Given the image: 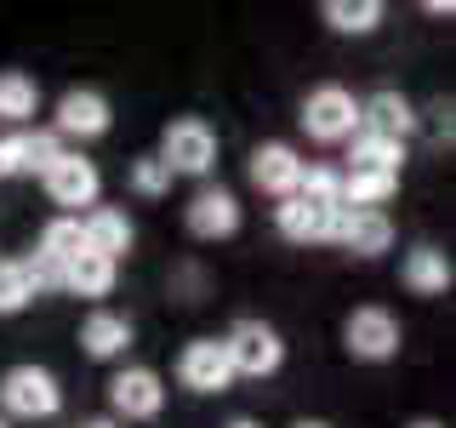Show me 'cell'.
Segmentation results:
<instances>
[{
	"label": "cell",
	"mask_w": 456,
	"mask_h": 428,
	"mask_svg": "<svg viewBox=\"0 0 456 428\" xmlns=\"http://www.w3.org/2000/svg\"><path fill=\"white\" fill-rule=\"evenodd\" d=\"M160 166L171 177H206V171L217 166V132H211L206 120H194V114L171 120L166 137H160Z\"/></svg>",
	"instance_id": "obj_1"
},
{
	"label": "cell",
	"mask_w": 456,
	"mask_h": 428,
	"mask_svg": "<svg viewBox=\"0 0 456 428\" xmlns=\"http://www.w3.org/2000/svg\"><path fill=\"white\" fill-rule=\"evenodd\" d=\"M223 354L228 366H234V377H268V371H280L285 360V342L274 325L263 320H234V332L223 337Z\"/></svg>",
	"instance_id": "obj_2"
},
{
	"label": "cell",
	"mask_w": 456,
	"mask_h": 428,
	"mask_svg": "<svg viewBox=\"0 0 456 428\" xmlns=\"http://www.w3.org/2000/svg\"><path fill=\"white\" fill-rule=\"evenodd\" d=\"M303 132L314 143H348L354 132H360V103H354L348 86H320V92H308Z\"/></svg>",
	"instance_id": "obj_3"
},
{
	"label": "cell",
	"mask_w": 456,
	"mask_h": 428,
	"mask_svg": "<svg viewBox=\"0 0 456 428\" xmlns=\"http://www.w3.org/2000/svg\"><path fill=\"white\" fill-rule=\"evenodd\" d=\"M0 406H6L12 417H57L63 389H57V377L46 366H12L6 377H0Z\"/></svg>",
	"instance_id": "obj_4"
},
{
	"label": "cell",
	"mask_w": 456,
	"mask_h": 428,
	"mask_svg": "<svg viewBox=\"0 0 456 428\" xmlns=\"http://www.w3.org/2000/svg\"><path fill=\"white\" fill-rule=\"evenodd\" d=\"M342 337H348L354 360H394L399 354V320L388 309H354L348 325H342Z\"/></svg>",
	"instance_id": "obj_5"
},
{
	"label": "cell",
	"mask_w": 456,
	"mask_h": 428,
	"mask_svg": "<svg viewBox=\"0 0 456 428\" xmlns=\"http://www.w3.org/2000/svg\"><path fill=\"white\" fill-rule=\"evenodd\" d=\"M177 377H183V389H194V394H223L228 383H234V366H228V354H223V337L189 342V349L177 354Z\"/></svg>",
	"instance_id": "obj_6"
},
{
	"label": "cell",
	"mask_w": 456,
	"mask_h": 428,
	"mask_svg": "<svg viewBox=\"0 0 456 428\" xmlns=\"http://www.w3.org/2000/svg\"><path fill=\"white\" fill-rule=\"evenodd\" d=\"M251 183H256L263 194L291 200L297 183H303V160H297L291 143H263V149H251Z\"/></svg>",
	"instance_id": "obj_7"
},
{
	"label": "cell",
	"mask_w": 456,
	"mask_h": 428,
	"mask_svg": "<svg viewBox=\"0 0 456 428\" xmlns=\"http://www.w3.org/2000/svg\"><path fill=\"white\" fill-rule=\"evenodd\" d=\"M97 166L86 160V154H57L52 171H46V194L57 200V206H92L97 200Z\"/></svg>",
	"instance_id": "obj_8"
},
{
	"label": "cell",
	"mask_w": 456,
	"mask_h": 428,
	"mask_svg": "<svg viewBox=\"0 0 456 428\" xmlns=\"http://www.w3.org/2000/svg\"><path fill=\"white\" fill-rule=\"evenodd\" d=\"M109 399H114L120 417H160L166 389H160V377H154L149 366H132V371H120V377L109 383Z\"/></svg>",
	"instance_id": "obj_9"
},
{
	"label": "cell",
	"mask_w": 456,
	"mask_h": 428,
	"mask_svg": "<svg viewBox=\"0 0 456 428\" xmlns=\"http://www.w3.org/2000/svg\"><path fill=\"white\" fill-rule=\"evenodd\" d=\"M280 235L297 240V246H314V240H331L337 235V206H320V200H280Z\"/></svg>",
	"instance_id": "obj_10"
},
{
	"label": "cell",
	"mask_w": 456,
	"mask_h": 428,
	"mask_svg": "<svg viewBox=\"0 0 456 428\" xmlns=\"http://www.w3.org/2000/svg\"><path fill=\"white\" fill-rule=\"evenodd\" d=\"M337 246H348L354 257H382L394 246V223L382 211H337Z\"/></svg>",
	"instance_id": "obj_11"
},
{
	"label": "cell",
	"mask_w": 456,
	"mask_h": 428,
	"mask_svg": "<svg viewBox=\"0 0 456 428\" xmlns=\"http://www.w3.org/2000/svg\"><path fill=\"white\" fill-rule=\"evenodd\" d=\"M109 97L103 92H69L57 103V137H103L109 132Z\"/></svg>",
	"instance_id": "obj_12"
},
{
	"label": "cell",
	"mask_w": 456,
	"mask_h": 428,
	"mask_svg": "<svg viewBox=\"0 0 456 428\" xmlns=\"http://www.w3.org/2000/svg\"><path fill=\"white\" fill-rule=\"evenodd\" d=\"M189 228L200 240H223V235H234L240 228V200L228 194V189H200L189 200Z\"/></svg>",
	"instance_id": "obj_13"
},
{
	"label": "cell",
	"mask_w": 456,
	"mask_h": 428,
	"mask_svg": "<svg viewBox=\"0 0 456 428\" xmlns=\"http://www.w3.org/2000/svg\"><path fill=\"white\" fill-rule=\"evenodd\" d=\"M411 126H417V114H411V103H405L399 92H377L370 103H360V132H370V137L405 143Z\"/></svg>",
	"instance_id": "obj_14"
},
{
	"label": "cell",
	"mask_w": 456,
	"mask_h": 428,
	"mask_svg": "<svg viewBox=\"0 0 456 428\" xmlns=\"http://www.w3.org/2000/svg\"><path fill=\"white\" fill-rule=\"evenodd\" d=\"M80 235H86V251L109 257V263L132 246V223H126V211H114V206H97L92 218H80Z\"/></svg>",
	"instance_id": "obj_15"
},
{
	"label": "cell",
	"mask_w": 456,
	"mask_h": 428,
	"mask_svg": "<svg viewBox=\"0 0 456 428\" xmlns=\"http://www.w3.org/2000/svg\"><path fill=\"white\" fill-rule=\"evenodd\" d=\"M394 171H342V211H382L394 200Z\"/></svg>",
	"instance_id": "obj_16"
},
{
	"label": "cell",
	"mask_w": 456,
	"mask_h": 428,
	"mask_svg": "<svg viewBox=\"0 0 456 428\" xmlns=\"http://www.w3.org/2000/svg\"><path fill=\"white\" fill-rule=\"evenodd\" d=\"M80 342H86V354H92V360H114V354H126V349H132V325H126L120 314L97 309V314H86Z\"/></svg>",
	"instance_id": "obj_17"
},
{
	"label": "cell",
	"mask_w": 456,
	"mask_h": 428,
	"mask_svg": "<svg viewBox=\"0 0 456 428\" xmlns=\"http://www.w3.org/2000/svg\"><path fill=\"white\" fill-rule=\"evenodd\" d=\"M109 285H114V263H109V257L80 251L75 263H63V292H75V297H109Z\"/></svg>",
	"instance_id": "obj_18"
},
{
	"label": "cell",
	"mask_w": 456,
	"mask_h": 428,
	"mask_svg": "<svg viewBox=\"0 0 456 428\" xmlns=\"http://www.w3.org/2000/svg\"><path fill=\"white\" fill-rule=\"evenodd\" d=\"M405 285H411V292H422V297H439L451 285V257L434 251V246H417V251L405 257Z\"/></svg>",
	"instance_id": "obj_19"
},
{
	"label": "cell",
	"mask_w": 456,
	"mask_h": 428,
	"mask_svg": "<svg viewBox=\"0 0 456 428\" xmlns=\"http://www.w3.org/2000/svg\"><path fill=\"white\" fill-rule=\"evenodd\" d=\"M320 18L337 29V35H370L382 23V0H325Z\"/></svg>",
	"instance_id": "obj_20"
},
{
	"label": "cell",
	"mask_w": 456,
	"mask_h": 428,
	"mask_svg": "<svg viewBox=\"0 0 456 428\" xmlns=\"http://www.w3.org/2000/svg\"><path fill=\"white\" fill-rule=\"evenodd\" d=\"M348 171H394L399 177V160H405V143L394 137H370V132H354V154H348Z\"/></svg>",
	"instance_id": "obj_21"
},
{
	"label": "cell",
	"mask_w": 456,
	"mask_h": 428,
	"mask_svg": "<svg viewBox=\"0 0 456 428\" xmlns=\"http://www.w3.org/2000/svg\"><path fill=\"white\" fill-rule=\"evenodd\" d=\"M35 103H40V86L28 75H18V69H0V120L23 126L28 114H35Z\"/></svg>",
	"instance_id": "obj_22"
},
{
	"label": "cell",
	"mask_w": 456,
	"mask_h": 428,
	"mask_svg": "<svg viewBox=\"0 0 456 428\" xmlns=\"http://www.w3.org/2000/svg\"><path fill=\"white\" fill-rule=\"evenodd\" d=\"M86 251V235H80V218H52L46 223V235H40V257L46 263H75V257Z\"/></svg>",
	"instance_id": "obj_23"
},
{
	"label": "cell",
	"mask_w": 456,
	"mask_h": 428,
	"mask_svg": "<svg viewBox=\"0 0 456 428\" xmlns=\"http://www.w3.org/2000/svg\"><path fill=\"white\" fill-rule=\"evenodd\" d=\"M297 194L342 211V171H331V166H303V183H297Z\"/></svg>",
	"instance_id": "obj_24"
},
{
	"label": "cell",
	"mask_w": 456,
	"mask_h": 428,
	"mask_svg": "<svg viewBox=\"0 0 456 428\" xmlns=\"http://www.w3.org/2000/svg\"><path fill=\"white\" fill-rule=\"evenodd\" d=\"M28 280H23V263H6V257H0V314H18L23 303H28Z\"/></svg>",
	"instance_id": "obj_25"
},
{
	"label": "cell",
	"mask_w": 456,
	"mask_h": 428,
	"mask_svg": "<svg viewBox=\"0 0 456 428\" xmlns=\"http://www.w3.org/2000/svg\"><path fill=\"white\" fill-rule=\"evenodd\" d=\"M57 154H63L57 149V132H23V171H40V177H46Z\"/></svg>",
	"instance_id": "obj_26"
},
{
	"label": "cell",
	"mask_w": 456,
	"mask_h": 428,
	"mask_svg": "<svg viewBox=\"0 0 456 428\" xmlns=\"http://www.w3.org/2000/svg\"><path fill=\"white\" fill-rule=\"evenodd\" d=\"M132 189L137 194H166L171 189V171L154 160V154H149V160H132Z\"/></svg>",
	"instance_id": "obj_27"
},
{
	"label": "cell",
	"mask_w": 456,
	"mask_h": 428,
	"mask_svg": "<svg viewBox=\"0 0 456 428\" xmlns=\"http://www.w3.org/2000/svg\"><path fill=\"white\" fill-rule=\"evenodd\" d=\"M18 171H23V132L0 137V177H18Z\"/></svg>",
	"instance_id": "obj_28"
},
{
	"label": "cell",
	"mask_w": 456,
	"mask_h": 428,
	"mask_svg": "<svg viewBox=\"0 0 456 428\" xmlns=\"http://www.w3.org/2000/svg\"><path fill=\"white\" fill-rule=\"evenodd\" d=\"M228 428H256V423H251V417H234V423H228Z\"/></svg>",
	"instance_id": "obj_29"
},
{
	"label": "cell",
	"mask_w": 456,
	"mask_h": 428,
	"mask_svg": "<svg viewBox=\"0 0 456 428\" xmlns=\"http://www.w3.org/2000/svg\"><path fill=\"white\" fill-rule=\"evenodd\" d=\"M86 428H114V423H86Z\"/></svg>",
	"instance_id": "obj_30"
},
{
	"label": "cell",
	"mask_w": 456,
	"mask_h": 428,
	"mask_svg": "<svg viewBox=\"0 0 456 428\" xmlns=\"http://www.w3.org/2000/svg\"><path fill=\"white\" fill-rule=\"evenodd\" d=\"M411 428H439V423H411Z\"/></svg>",
	"instance_id": "obj_31"
},
{
	"label": "cell",
	"mask_w": 456,
	"mask_h": 428,
	"mask_svg": "<svg viewBox=\"0 0 456 428\" xmlns=\"http://www.w3.org/2000/svg\"><path fill=\"white\" fill-rule=\"evenodd\" d=\"M297 428H325V423H297Z\"/></svg>",
	"instance_id": "obj_32"
},
{
	"label": "cell",
	"mask_w": 456,
	"mask_h": 428,
	"mask_svg": "<svg viewBox=\"0 0 456 428\" xmlns=\"http://www.w3.org/2000/svg\"><path fill=\"white\" fill-rule=\"evenodd\" d=\"M0 428H6V417H0Z\"/></svg>",
	"instance_id": "obj_33"
}]
</instances>
